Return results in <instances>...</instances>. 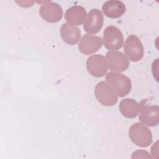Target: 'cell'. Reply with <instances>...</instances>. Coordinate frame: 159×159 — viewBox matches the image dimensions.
<instances>
[{"instance_id": "6da1fadb", "label": "cell", "mask_w": 159, "mask_h": 159, "mask_svg": "<svg viewBox=\"0 0 159 159\" xmlns=\"http://www.w3.org/2000/svg\"><path fill=\"white\" fill-rule=\"evenodd\" d=\"M129 136L132 142L140 147H147L152 142L151 130L143 124H133L129 131Z\"/></svg>"}, {"instance_id": "7a4b0ae2", "label": "cell", "mask_w": 159, "mask_h": 159, "mask_svg": "<svg viewBox=\"0 0 159 159\" xmlns=\"http://www.w3.org/2000/svg\"><path fill=\"white\" fill-rule=\"evenodd\" d=\"M106 80L118 96L122 98L130 92L132 83L125 75L118 72H109L106 75Z\"/></svg>"}, {"instance_id": "3957f363", "label": "cell", "mask_w": 159, "mask_h": 159, "mask_svg": "<svg viewBox=\"0 0 159 159\" xmlns=\"http://www.w3.org/2000/svg\"><path fill=\"white\" fill-rule=\"evenodd\" d=\"M139 119L142 124L150 127L158 125L159 122V107L157 105H152L148 99H143L139 104Z\"/></svg>"}, {"instance_id": "277c9868", "label": "cell", "mask_w": 159, "mask_h": 159, "mask_svg": "<svg viewBox=\"0 0 159 159\" xmlns=\"http://www.w3.org/2000/svg\"><path fill=\"white\" fill-rule=\"evenodd\" d=\"M94 95L98 102L105 106H112L118 101V96L114 89L108 83L104 81L96 84Z\"/></svg>"}, {"instance_id": "5b68a950", "label": "cell", "mask_w": 159, "mask_h": 159, "mask_svg": "<svg viewBox=\"0 0 159 159\" xmlns=\"http://www.w3.org/2000/svg\"><path fill=\"white\" fill-rule=\"evenodd\" d=\"M124 50L128 59L134 62L142 60L143 57V47L140 39L135 35L127 37L124 46Z\"/></svg>"}, {"instance_id": "8992f818", "label": "cell", "mask_w": 159, "mask_h": 159, "mask_svg": "<svg viewBox=\"0 0 159 159\" xmlns=\"http://www.w3.org/2000/svg\"><path fill=\"white\" fill-rule=\"evenodd\" d=\"M104 47L111 50L120 49L124 43V38L122 32L116 26H107L103 33L102 37Z\"/></svg>"}, {"instance_id": "52a82bcc", "label": "cell", "mask_w": 159, "mask_h": 159, "mask_svg": "<svg viewBox=\"0 0 159 159\" xmlns=\"http://www.w3.org/2000/svg\"><path fill=\"white\" fill-rule=\"evenodd\" d=\"M86 68L89 73L93 76L102 77L108 70L107 60L102 55H93L87 59Z\"/></svg>"}, {"instance_id": "ba28073f", "label": "cell", "mask_w": 159, "mask_h": 159, "mask_svg": "<svg viewBox=\"0 0 159 159\" xmlns=\"http://www.w3.org/2000/svg\"><path fill=\"white\" fill-rule=\"evenodd\" d=\"M109 70L114 72H121L126 70L129 66L128 58L121 52L112 50L106 54Z\"/></svg>"}, {"instance_id": "9c48e42d", "label": "cell", "mask_w": 159, "mask_h": 159, "mask_svg": "<svg viewBox=\"0 0 159 159\" xmlns=\"http://www.w3.org/2000/svg\"><path fill=\"white\" fill-rule=\"evenodd\" d=\"M41 17L50 23L60 21L63 17L61 7L57 3L49 1L43 4L39 10Z\"/></svg>"}, {"instance_id": "30bf717a", "label": "cell", "mask_w": 159, "mask_h": 159, "mask_svg": "<svg viewBox=\"0 0 159 159\" xmlns=\"http://www.w3.org/2000/svg\"><path fill=\"white\" fill-rule=\"evenodd\" d=\"M104 17L101 11L98 9H91L86 15L83 28L90 34H96L102 27Z\"/></svg>"}, {"instance_id": "8fae6325", "label": "cell", "mask_w": 159, "mask_h": 159, "mask_svg": "<svg viewBox=\"0 0 159 159\" xmlns=\"http://www.w3.org/2000/svg\"><path fill=\"white\" fill-rule=\"evenodd\" d=\"M102 40L99 36L85 34L78 45L80 52L84 55H90L96 52L102 47Z\"/></svg>"}, {"instance_id": "7c38bea8", "label": "cell", "mask_w": 159, "mask_h": 159, "mask_svg": "<svg viewBox=\"0 0 159 159\" xmlns=\"http://www.w3.org/2000/svg\"><path fill=\"white\" fill-rule=\"evenodd\" d=\"M86 11L85 9L80 5H75L69 7L65 14V19L67 22L72 25H81L86 20Z\"/></svg>"}, {"instance_id": "4fadbf2b", "label": "cell", "mask_w": 159, "mask_h": 159, "mask_svg": "<svg viewBox=\"0 0 159 159\" xmlns=\"http://www.w3.org/2000/svg\"><path fill=\"white\" fill-rule=\"evenodd\" d=\"M102 10L106 17L116 19L121 17L125 13V6L120 1L111 0L106 1L103 4Z\"/></svg>"}, {"instance_id": "5bb4252c", "label": "cell", "mask_w": 159, "mask_h": 159, "mask_svg": "<svg viewBox=\"0 0 159 159\" xmlns=\"http://www.w3.org/2000/svg\"><path fill=\"white\" fill-rule=\"evenodd\" d=\"M60 34L63 40L68 45L76 44L81 37V30L76 27L68 23H64L60 28Z\"/></svg>"}, {"instance_id": "9a60e30c", "label": "cell", "mask_w": 159, "mask_h": 159, "mask_svg": "<svg viewBox=\"0 0 159 159\" xmlns=\"http://www.w3.org/2000/svg\"><path fill=\"white\" fill-rule=\"evenodd\" d=\"M119 108L122 116L129 119L137 117L140 110L139 104L131 98L122 99L119 103Z\"/></svg>"}]
</instances>
